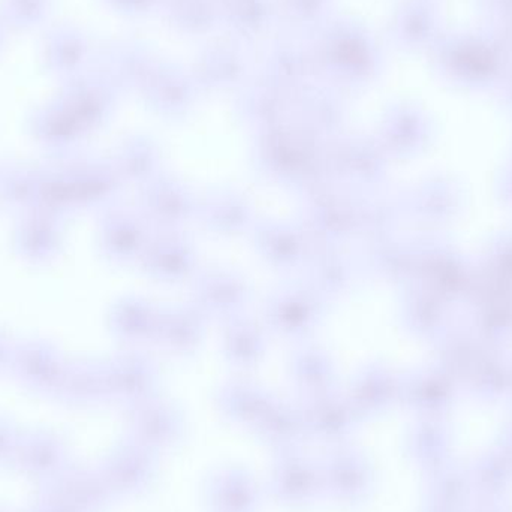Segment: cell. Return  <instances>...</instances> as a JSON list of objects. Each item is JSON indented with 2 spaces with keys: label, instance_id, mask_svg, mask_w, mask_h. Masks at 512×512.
Instances as JSON below:
<instances>
[{
  "label": "cell",
  "instance_id": "6da1fadb",
  "mask_svg": "<svg viewBox=\"0 0 512 512\" xmlns=\"http://www.w3.org/2000/svg\"><path fill=\"white\" fill-rule=\"evenodd\" d=\"M27 224L24 225L23 230L18 231L20 242L18 245L23 246V252L32 258H45L51 255V252L57 246V228L54 227L53 221L44 218L27 219Z\"/></svg>",
  "mask_w": 512,
  "mask_h": 512
},
{
  "label": "cell",
  "instance_id": "7a4b0ae2",
  "mask_svg": "<svg viewBox=\"0 0 512 512\" xmlns=\"http://www.w3.org/2000/svg\"><path fill=\"white\" fill-rule=\"evenodd\" d=\"M8 357V346H6L5 340L0 337V360Z\"/></svg>",
  "mask_w": 512,
  "mask_h": 512
}]
</instances>
